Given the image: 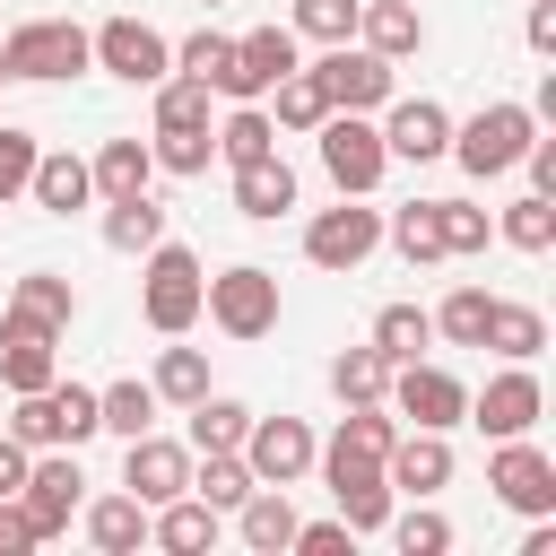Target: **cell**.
Instances as JSON below:
<instances>
[{
    "label": "cell",
    "mask_w": 556,
    "mask_h": 556,
    "mask_svg": "<svg viewBox=\"0 0 556 556\" xmlns=\"http://www.w3.org/2000/svg\"><path fill=\"white\" fill-rule=\"evenodd\" d=\"M200 287H208V269H200L191 243H148L139 252V321L156 339H182L200 321Z\"/></svg>",
    "instance_id": "obj_1"
},
{
    "label": "cell",
    "mask_w": 556,
    "mask_h": 556,
    "mask_svg": "<svg viewBox=\"0 0 556 556\" xmlns=\"http://www.w3.org/2000/svg\"><path fill=\"white\" fill-rule=\"evenodd\" d=\"M539 139V113L530 104H513V96H495V104H478L469 122H452V165L460 174H478V182H495V174H513L521 165V148Z\"/></svg>",
    "instance_id": "obj_2"
},
{
    "label": "cell",
    "mask_w": 556,
    "mask_h": 556,
    "mask_svg": "<svg viewBox=\"0 0 556 556\" xmlns=\"http://www.w3.org/2000/svg\"><path fill=\"white\" fill-rule=\"evenodd\" d=\"M0 434H17L26 452H78L87 434H104L96 426V391L87 382H43V391H17V408H9V426Z\"/></svg>",
    "instance_id": "obj_3"
},
{
    "label": "cell",
    "mask_w": 556,
    "mask_h": 556,
    "mask_svg": "<svg viewBox=\"0 0 556 556\" xmlns=\"http://www.w3.org/2000/svg\"><path fill=\"white\" fill-rule=\"evenodd\" d=\"M0 70H9V78H35V87H61V78L96 70V61H87V26H70V17H26V26L0 35Z\"/></svg>",
    "instance_id": "obj_4"
},
{
    "label": "cell",
    "mask_w": 556,
    "mask_h": 556,
    "mask_svg": "<svg viewBox=\"0 0 556 556\" xmlns=\"http://www.w3.org/2000/svg\"><path fill=\"white\" fill-rule=\"evenodd\" d=\"M200 313H208L226 339H269V330H278V269H261V261L217 269V278L200 287Z\"/></svg>",
    "instance_id": "obj_5"
},
{
    "label": "cell",
    "mask_w": 556,
    "mask_h": 556,
    "mask_svg": "<svg viewBox=\"0 0 556 556\" xmlns=\"http://www.w3.org/2000/svg\"><path fill=\"white\" fill-rule=\"evenodd\" d=\"M382 400H391V417H400V426H426V434H452V426L469 417V391H460V374H443V365H426V356L391 365Z\"/></svg>",
    "instance_id": "obj_6"
},
{
    "label": "cell",
    "mask_w": 556,
    "mask_h": 556,
    "mask_svg": "<svg viewBox=\"0 0 556 556\" xmlns=\"http://www.w3.org/2000/svg\"><path fill=\"white\" fill-rule=\"evenodd\" d=\"M313 469H321V486H330V504H339V521L356 530V539H374L382 521H391V478H382V460H365V452H313Z\"/></svg>",
    "instance_id": "obj_7"
},
{
    "label": "cell",
    "mask_w": 556,
    "mask_h": 556,
    "mask_svg": "<svg viewBox=\"0 0 556 556\" xmlns=\"http://www.w3.org/2000/svg\"><path fill=\"white\" fill-rule=\"evenodd\" d=\"M295 61H304V52H295V26H252V35H235V52H226V70H217L208 96H226V104H261Z\"/></svg>",
    "instance_id": "obj_8"
},
{
    "label": "cell",
    "mask_w": 556,
    "mask_h": 556,
    "mask_svg": "<svg viewBox=\"0 0 556 556\" xmlns=\"http://www.w3.org/2000/svg\"><path fill=\"white\" fill-rule=\"evenodd\" d=\"M87 61H96L104 78H122V87H156V78L174 70V43H165L148 17H104V26L87 35Z\"/></svg>",
    "instance_id": "obj_9"
},
{
    "label": "cell",
    "mask_w": 556,
    "mask_h": 556,
    "mask_svg": "<svg viewBox=\"0 0 556 556\" xmlns=\"http://www.w3.org/2000/svg\"><path fill=\"white\" fill-rule=\"evenodd\" d=\"M321 174L339 182V191H374L382 174H391V156H382V130H374V113H321Z\"/></svg>",
    "instance_id": "obj_10"
},
{
    "label": "cell",
    "mask_w": 556,
    "mask_h": 556,
    "mask_svg": "<svg viewBox=\"0 0 556 556\" xmlns=\"http://www.w3.org/2000/svg\"><path fill=\"white\" fill-rule=\"evenodd\" d=\"M374 243H382V208H365L356 191H339V208H321L304 226V261L313 269H365Z\"/></svg>",
    "instance_id": "obj_11"
},
{
    "label": "cell",
    "mask_w": 556,
    "mask_h": 556,
    "mask_svg": "<svg viewBox=\"0 0 556 556\" xmlns=\"http://www.w3.org/2000/svg\"><path fill=\"white\" fill-rule=\"evenodd\" d=\"M391 70H400V61H382V52H365V43H330V52L313 61L330 113H382V104H391Z\"/></svg>",
    "instance_id": "obj_12"
},
{
    "label": "cell",
    "mask_w": 556,
    "mask_h": 556,
    "mask_svg": "<svg viewBox=\"0 0 556 556\" xmlns=\"http://www.w3.org/2000/svg\"><path fill=\"white\" fill-rule=\"evenodd\" d=\"M78 452H35L26 460V486H17V513H26V530H35V547L43 539H61L70 530V513H78Z\"/></svg>",
    "instance_id": "obj_13"
},
{
    "label": "cell",
    "mask_w": 556,
    "mask_h": 556,
    "mask_svg": "<svg viewBox=\"0 0 556 556\" xmlns=\"http://www.w3.org/2000/svg\"><path fill=\"white\" fill-rule=\"evenodd\" d=\"M235 452H243V469H252L261 486H295V478L313 469V452H321V443H313V426H304V417H252Z\"/></svg>",
    "instance_id": "obj_14"
},
{
    "label": "cell",
    "mask_w": 556,
    "mask_h": 556,
    "mask_svg": "<svg viewBox=\"0 0 556 556\" xmlns=\"http://www.w3.org/2000/svg\"><path fill=\"white\" fill-rule=\"evenodd\" d=\"M374 130H382V156H391V165H434V156L452 148V113H443L434 96H391Z\"/></svg>",
    "instance_id": "obj_15"
},
{
    "label": "cell",
    "mask_w": 556,
    "mask_h": 556,
    "mask_svg": "<svg viewBox=\"0 0 556 556\" xmlns=\"http://www.w3.org/2000/svg\"><path fill=\"white\" fill-rule=\"evenodd\" d=\"M486 486H495V504H513V513H556V460H547L530 434H504V443H495Z\"/></svg>",
    "instance_id": "obj_16"
},
{
    "label": "cell",
    "mask_w": 556,
    "mask_h": 556,
    "mask_svg": "<svg viewBox=\"0 0 556 556\" xmlns=\"http://www.w3.org/2000/svg\"><path fill=\"white\" fill-rule=\"evenodd\" d=\"M539 408H547V391H539L530 365H504V374H486V391H469V426L495 434V443H504V434H530Z\"/></svg>",
    "instance_id": "obj_17"
},
{
    "label": "cell",
    "mask_w": 556,
    "mask_h": 556,
    "mask_svg": "<svg viewBox=\"0 0 556 556\" xmlns=\"http://www.w3.org/2000/svg\"><path fill=\"white\" fill-rule=\"evenodd\" d=\"M122 486L156 513V504H174L182 486H191V443H174V434H130V452H122Z\"/></svg>",
    "instance_id": "obj_18"
},
{
    "label": "cell",
    "mask_w": 556,
    "mask_h": 556,
    "mask_svg": "<svg viewBox=\"0 0 556 556\" xmlns=\"http://www.w3.org/2000/svg\"><path fill=\"white\" fill-rule=\"evenodd\" d=\"M61 330H43V321H26V313H0V382H9V400L17 391H43L52 374H61V348H52Z\"/></svg>",
    "instance_id": "obj_19"
},
{
    "label": "cell",
    "mask_w": 556,
    "mask_h": 556,
    "mask_svg": "<svg viewBox=\"0 0 556 556\" xmlns=\"http://www.w3.org/2000/svg\"><path fill=\"white\" fill-rule=\"evenodd\" d=\"M382 478H391V495H443L452 486V443L426 434V426H400V443L382 452Z\"/></svg>",
    "instance_id": "obj_20"
},
{
    "label": "cell",
    "mask_w": 556,
    "mask_h": 556,
    "mask_svg": "<svg viewBox=\"0 0 556 556\" xmlns=\"http://www.w3.org/2000/svg\"><path fill=\"white\" fill-rule=\"evenodd\" d=\"M26 200H35L43 217H78V208L96 200V174H87V156H70V148H43V156H35V174H26Z\"/></svg>",
    "instance_id": "obj_21"
},
{
    "label": "cell",
    "mask_w": 556,
    "mask_h": 556,
    "mask_svg": "<svg viewBox=\"0 0 556 556\" xmlns=\"http://www.w3.org/2000/svg\"><path fill=\"white\" fill-rule=\"evenodd\" d=\"M217 530H226V521H217V504H200L191 486H182L174 504H156V513H148V547H165V556H200V547H217Z\"/></svg>",
    "instance_id": "obj_22"
},
{
    "label": "cell",
    "mask_w": 556,
    "mask_h": 556,
    "mask_svg": "<svg viewBox=\"0 0 556 556\" xmlns=\"http://www.w3.org/2000/svg\"><path fill=\"white\" fill-rule=\"evenodd\" d=\"M295 504H287V486H252L243 504H235V539L252 547V556H287L295 547Z\"/></svg>",
    "instance_id": "obj_23"
},
{
    "label": "cell",
    "mask_w": 556,
    "mask_h": 556,
    "mask_svg": "<svg viewBox=\"0 0 556 556\" xmlns=\"http://www.w3.org/2000/svg\"><path fill=\"white\" fill-rule=\"evenodd\" d=\"M356 43L382 52V61L426 52V17H417V0H356Z\"/></svg>",
    "instance_id": "obj_24"
},
{
    "label": "cell",
    "mask_w": 556,
    "mask_h": 556,
    "mask_svg": "<svg viewBox=\"0 0 556 556\" xmlns=\"http://www.w3.org/2000/svg\"><path fill=\"white\" fill-rule=\"evenodd\" d=\"M235 208L243 217H287L295 208V165L269 148V156H252V165H235Z\"/></svg>",
    "instance_id": "obj_25"
},
{
    "label": "cell",
    "mask_w": 556,
    "mask_h": 556,
    "mask_svg": "<svg viewBox=\"0 0 556 556\" xmlns=\"http://www.w3.org/2000/svg\"><path fill=\"white\" fill-rule=\"evenodd\" d=\"M87 174H96V200H139L156 182V156H148V139H104Z\"/></svg>",
    "instance_id": "obj_26"
},
{
    "label": "cell",
    "mask_w": 556,
    "mask_h": 556,
    "mask_svg": "<svg viewBox=\"0 0 556 556\" xmlns=\"http://www.w3.org/2000/svg\"><path fill=\"white\" fill-rule=\"evenodd\" d=\"M478 348H495L504 365H530L539 348H547V313L539 304H513V295H495V313H486V339Z\"/></svg>",
    "instance_id": "obj_27"
},
{
    "label": "cell",
    "mask_w": 556,
    "mask_h": 556,
    "mask_svg": "<svg viewBox=\"0 0 556 556\" xmlns=\"http://www.w3.org/2000/svg\"><path fill=\"white\" fill-rule=\"evenodd\" d=\"M87 547H104V556H130V547H148V504L122 486V495H96L87 504Z\"/></svg>",
    "instance_id": "obj_28"
},
{
    "label": "cell",
    "mask_w": 556,
    "mask_h": 556,
    "mask_svg": "<svg viewBox=\"0 0 556 556\" xmlns=\"http://www.w3.org/2000/svg\"><path fill=\"white\" fill-rule=\"evenodd\" d=\"M148 156H156V174H208V156H217V130L208 122H156L148 130Z\"/></svg>",
    "instance_id": "obj_29"
},
{
    "label": "cell",
    "mask_w": 556,
    "mask_h": 556,
    "mask_svg": "<svg viewBox=\"0 0 556 556\" xmlns=\"http://www.w3.org/2000/svg\"><path fill=\"white\" fill-rule=\"evenodd\" d=\"M9 313L43 321V330H70V321H78V287H70L61 269H26V278L9 287Z\"/></svg>",
    "instance_id": "obj_30"
},
{
    "label": "cell",
    "mask_w": 556,
    "mask_h": 556,
    "mask_svg": "<svg viewBox=\"0 0 556 556\" xmlns=\"http://www.w3.org/2000/svg\"><path fill=\"white\" fill-rule=\"evenodd\" d=\"M156 408H165V400H156V391H148L139 374H130V382H104V391H96V426H104V434H122V443H130V434H148V426H156Z\"/></svg>",
    "instance_id": "obj_31"
},
{
    "label": "cell",
    "mask_w": 556,
    "mask_h": 556,
    "mask_svg": "<svg viewBox=\"0 0 556 556\" xmlns=\"http://www.w3.org/2000/svg\"><path fill=\"white\" fill-rule=\"evenodd\" d=\"M252 486H261V478L243 469V452H191V495H200V504L235 513V504H243Z\"/></svg>",
    "instance_id": "obj_32"
},
{
    "label": "cell",
    "mask_w": 556,
    "mask_h": 556,
    "mask_svg": "<svg viewBox=\"0 0 556 556\" xmlns=\"http://www.w3.org/2000/svg\"><path fill=\"white\" fill-rule=\"evenodd\" d=\"M321 113H330V96H321V78L295 61V70L269 87V122H278V130H321Z\"/></svg>",
    "instance_id": "obj_33"
},
{
    "label": "cell",
    "mask_w": 556,
    "mask_h": 556,
    "mask_svg": "<svg viewBox=\"0 0 556 556\" xmlns=\"http://www.w3.org/2000/svg\"><path fill=\"white\" fill-rule=\"evenodd\" d=\"M339 452H365V460H382L391 443H400V417H391V400H348V417H339V434H330Z\"/></svg>",
    "instance_id": "obj_34"
},
{
    "label": "cell",
    "mask_w": 556,
    "mask_h": 556,
    "mask_svg": "<svg viewBox=\"0 0 556 556\" xmlns=\"http://www.w3.org/2000/svg\"><path fill=\"white\" fill-rule=\"evenodd\" d=\"M382 530H391V547H400V556H443V547H452V521L434 513V495H408V513L391 504V521H382Z\"/></svg>",
    "instance_id": "obj_35"
},
{
    "label": "cell",
    "mask_w": 556,
    "mask_h": 556,
    "mask_svg": "<svg viewBox=\"0 0 556 556\" xmlns=\"http://www.w3.org/2000/svg\"><path fill=\"white\" fill-rule=\"evenodd\" d=\"M104 243L113 252H148V243H165V208L139 191V200H104Z\"/></svg>",
    "instance_id": "obj_36"
},
{
    "label": "cell",
    "mask_w": 556,
    "mask_h": 556,
    "mask_svg": "<svg viewBox=\"0 0 556 556\" xmlns=\"http://www.w3.org/2000/svg\"><path fill=\"white\" fill-rule=\"evenodd\" d=\"M391 243H400V261L408 269H434L443 261V226H434V200H408V208H391V226H382Z\"/></svg>",
    "instance_id": "obj_37"
},
{
    "label": "cell",
    "mask_w": 556,
    "mask_h": 556,
    "mask_svg": "<svg viewBox=\"0 0 556 556\" xmlns=\"http://www.w3.org/2000/svg\"><path fill=\"white\" fill-rule=\"evenodd\" d=\"M243 426H252V408H243V400H217V391H200V400H191V452H235V443H243Z\"/></svg>",
    "instance_id": "obj_38"
},
{
    "label": "cell",
    "mask_w": 556,
    "mask_h": 556,
    "mask_svg": "<svg viewBox=\"0 0 556 556\" xmlns=\"http://www.w3.org/2000/svg\"><path fill=\"white\" fill-rule=\"evenodd\" d=\"M269 148H278V122H269L261 104H235V113L217 122V156H226V165H252V156H269Z\"/></svg>",
    "instance_id": "obj_39"
},
{
    "label": "cell",
    "mask_w": 556,
    "mask_h": 556,
    "mask_svg": "<svg viewBox=\"0 0 556 556\" xmlns=\"http://www.w3.org/2000/svg\"><path fill=\"white\" fill-rule=\"evenodd\" d=\"M495 235H504L513 252H547V243H556V200H547V191H521V200L495 217Z\"/></svg>",
    "instance_id": "obj_40"
},
{
    "label": "cell",
    "mask_w": 556,
    "mask_h": 556,
    "mask_svg": "<svg viewBox=\"0 0 556 556\" xmlns=\"http://www.w3.org/2000/svg\"><path fill=\"white\" fill-rule=\"evenodd\" d=\"M486 313H495V295H486V287H452V295L434 304V339L478 348V339H486Z\"/></svg>",
    "instance_id": "obj_41"
},
{
    "label": "cell",
    "mask_w": 556,
    "mask_h": 556,
    "mask_svg": "<svg viewBox=\"0 0 556 556\" xmlns=\"http://www.w3.org/2000/svg\"><path fill=\"white\" fill-rule=\"evenodd\" d=\"M426 339H434V313H426V304H382V313H374V348H382L391 365H408Z\"/></svg>",
    "instance_id": "obj_42"
},
{
    "label": "cell",
    "mask_w": 556,
    "mask_h": 556,
    "mask_svg": "<svg viewBox=\"0 0 556 556\" xmlns=\"http://www.w3.org/2000/svg\"><path fill=\"white\" fill-rule=\"evenodd\" d=\"M148 391H156V400H174V408H191V400L208 391V356H200V348H156Z\"/></svg>",
    "instance_id": "obj_43"
},
{
    "label": "cell",
    "mask_w": 556,
    "mask_h": 556,
    "mask_svg": "<svg viewBox=\"0 0 556 556\" xmlns=\"http://www.w3.org/2000/svg\"><path fill=\"white\" fill-rule=\"evenodd\" d=\"M382 382H391V356H382L374 339L330 356V391H339V400H382Z\"/></svg>",
    "instance_id": "obj_44"
},
{
    "label": "cell",
    "mask_w": 556,
    "mask_h": 556,
    "mask_svg": "<svg viewBox=\"0 0 556 556\" xmlns=\"http://www.w3.org/2000/svg\"><path fill=\"white\" fill-rule=\"evenodd\" d=\"M434 226H443V261H460V252H486V243H495V217H486V208H469V200H434Z\"/></svg>",
    "instance_id": "obj_45"
},
{
    "label": "cell",
    "mask_w": 556,
    "mask_h": 556,
    "mask_svg": "<svg viewBox=\"0 0 556 556\" xmlns=\"http://www.w3.org/2000/svg\"><path fill=\"white\" fill-rule=\"evenodd\" d=\"M226 52H235V35H217V26H200V35H182V43H174V70H182V78H200V87H217V70H226Z\"/></svg>",
    "instance_id": "obj_46"
},
{
    "label": "cell",
    "mask_w": 556,
    "mask_h": 556,
    "mask_svg": "<svg viewBox=\"0 0 556 556\" xmlns=\"http://www.w3.org/2000/svg\"><path fill=\"white\" fill-rule=\"evenodd\" d=\"M295 35H313V43H356V0H295Z\"/></svg>",
    "instance_id": "obj_47"
},
{
    "label": "cell",
    "mask_w": 556,
    "mask_h": 556,
    "mask_svg": "<svg viewBox=\"0 0 556 556\" xmlns=\"http://www.w3.org/2000/svg\"><path fill=\"white\" fill-rule=\"evenodd\" d=\"M35 156H43V139H35V130H17V122H0V200H26Z\"/></svg>",
    "instance_id": "obj_48"
},
{
    "label": "cell",
    "mask_w": 556,
    "mask_h": 556,
    "mask_svg": "<svg viewBox=\"0 0 556 556\" xmlns=\"http://www.w3.org/2000/svg\"><path fill=\"white\" fill-rule=\"evenodd\" d=\"M356 547V530L330 513V521H295V556H348Z\"/></svg>",
    "instance_id": "obj_49"
},
{
    "label": "cell",
    "mask_w": 556,
    "mask_h": 556,
    "mask_svg": "<svg viewBox=\"0 0 556 556\" xmlns=\"http://www.w3.org/2000/svg\"><path fill=\"white\" fill-rule=\"evenodd\" d=\"M521 165H530V191H547V200H556V139H530V148H521Z\"/></svg>",
    "instance_id": "obj_50"
},
{
    "label": "cell",
    "mask_w": 556,
    "mask_h": 556,
    "mask_svg": "<svg viewBox=\"0 0 556 556\" xmlns=\"http://www.w3.org/2000/svg\"><path fill=\"white\" fill-rule=\"evenodd\" d=\"M521 35H530V52L547 61V52H556V0H530V17H521Z\"/></svg>",
    "instance_id": "obj_51"
},
{
    "label": "cell",
    "mask_w": 556,
    "mask_h": 556,
    "mask_svg": "<svg viewBox=\"0 0 556 556\" xmlns=\"http://www.w3.org/2000/svg\"><path fill=\"white\" fill-rule=\"evenodd\" d=\"M26 547H35V530H26L17 495H0V556H26Z\"/></svg>",
    "instance_id": "obj_52"
},
{
    "label": "cell",
    "mask_w": 556,
    "mask_h": 556,
    "mask_svg": "<svg viewBox=\"0 0 556 556\" xmlns=\"http://www.w3.org/2000/svg\"><path fill=\"white\" fill-rule=\"evenodd\" d=\"M26 460H35V452H26L17 434H0V495H17V486H26Z\"/></svg>",
    "instance_id": "obj_53"
},
{
    "label": "cell",
    "mask_w": 556,
    "mask_h": 556,
    "mask_svg": "<svg viewBox=\"0 0 556 556\" xmlns=\"http://www.w3.org/2000/svg\"><path fill=\"white\" fill-rule=\"evenodd\" d=\"M200 9H226V0H200Z\"/></svg>",
    "instance_id": "obj_54"
},
{
    "label": "cell",
    "mask_w": 556,
    "mask_h": 556,
    "mask_svg": "<svg viewBox=\"0 0 556 556\" xmlns=\"http://www.w3.org/2000/svg\"><path fill=\"white\" fill-rule=\"evenodd\" d=\"M0 87H9V70H0Z\"/></svg>",
    "instance_id": "obj_55"
}]
</instances>
